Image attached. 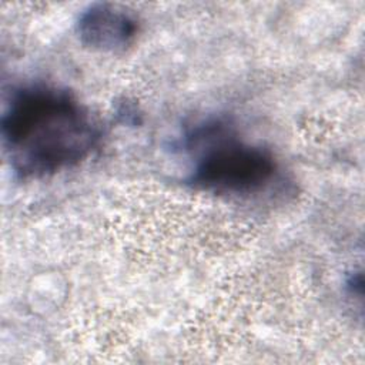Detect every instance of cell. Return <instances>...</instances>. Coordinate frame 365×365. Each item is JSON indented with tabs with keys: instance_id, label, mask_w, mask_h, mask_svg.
Instances as JSON below:
<instances>
[{
	"instance_id": "6da1fadb",
	"label": "cell",
	"mask_w": 365,
	"mask_h": 365,
	"mask_svg": "<svg viewBox=\"0 0 365 365\" xmlns=\"http://www.w3.org/2000/svg\"><path fill=\"white\" fill-rule=\"evenodd\" d=\"M100 135L87 107L68 90L50 84L20 88L1 115L3 145L21 178H43L78 165Z\"/></svg>"
},
{
	"instance_id": "7a4b0ae2",
	"label": "cell",
	"mask_w": 365,
	"mask_h": 365,
	"mask_svg": "<svg viewBox=\"0 0 365 365\" xmlns=\"http://www.w3.org/2000/svg\"><path fill=\"white\" fill-rule=\"evenodd\" d=\"M187 147L198 150L187 182L215 195H250L274 180L277 163L259 145L240 140L221 121L197 125L187 135Z\"/></svg>"
},
{
	"instance_id": "3957f363",
	"label": "cell",
	"mask_w": 365,
	"mask_h": 365,
	"mask_svg": "<svg viewBox=\"0 0 365 365\" xmlns=\"http://www.w3.org/2000/svg\"><path fill=\"white\" fill-rule=\"evenodd\" d=\"M76 30L84 47L115 53L133 43L138 23L125 9L110 3H96L80 13Z\"/></svg>"
}]
</instances>
